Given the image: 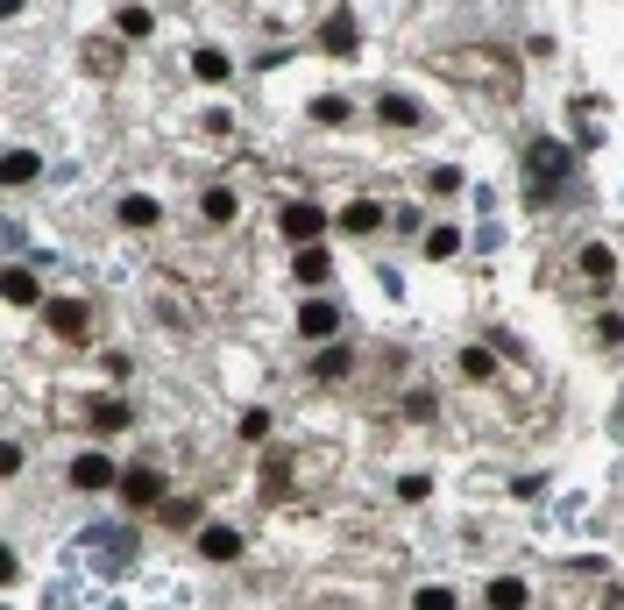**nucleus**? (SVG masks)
<instances>
[{
    "instance_id": "1",
    "label": "nucleus",
    "mask_w": 624,
    "mask_h": 610,
    "mask_svg": "<svg viewBox=\"0 0 624 610\" xmlns=\"http://www.w3.org/2000/svg\"><path fill=\"white\" fill-rule=\"evenodd\" d=\"M433 71H440V79H454V86L490 93V100H511V93H518V64H511L504 50H483V43H468V50H440V57H433Z\"/></svg>"
},
{
    "instance_id": "2",
    "label": "nucleus",
    "mask_w": 624,
    "mask_h": 610,
    "mask_svg": "<svg viewBox=\"0 0 624 610\" xmlns=\"http://www.w3.org/2000/svg\"><path fill=\"white\" fill-rule=\"evenodd\" d=\"M525 171H532V199L546 206V199L561 192V178H575V157H568L561 142H532L525 149Z\"/></svg>"
},
{
    "instance_id": "3",
    "label": "nucleus",
    "mask_w": 624,
    "mask_h": 610,
    "mask_svg": "<svg viewBox=\"0 0 624 610\" xmlns=\"http://www.w3.org/2000/svg\"><path fill=\"white\" fill-rule=\"evenodd\" d=\"M121 504L156 511V504H164V469H156V462H135V469L121 476Z\"/></svg>"
},
{
    "instance_id": "4",
    "label": "nucleus",
    "mask_w": 624,
    "mask_h": 610,
    "mask_svg": "<svg viewBox=\"0 0 624 610\" xmlns=\"http://www.w3.org/2000/svg\"><path fill=\"white\" fill-rule=\"evenodd\" d=\"M298 334H305V341H334V334H341V305H334V298H305V305H298Z\"/></svg>"
},
{
    "instance_id": "5",
    "label": "nucleus",
    "mask_w": 624,
    "mask_h": 610,
    "mask_svg": "<svg viewBox=\"0 0 624 610\" xmlns=\"http://www.w3.org/2000/svg\"><path fill=\"white\" fill-rule=\"evenodd\" d=\"M320 227H327V213L312 206V199H291V206L277 213V235H291V242H312Z\"/></svg>"
},
{
    "instance_id": "6",
    "label": "nucleus",
    "mask_w": 624,
    "mask_h": 610,
    "mask_svg": "<svg viewBox=\"0 0 624 610\" xmlns=\"http://www.w3.org/2000/svg\"><path fill=\"white\" fill-rule=\"evenodd\" d=\"M50 334L78 348V341L93 334V313H86V305H78V298H57V305H50Z\"/></svg>"
},
{
    "instance_id": "7",
    "label": "nucleus",
    "mask_w": 624,
    "mask_h": 610,
    "mask_svg": "<svg viewBox=\"0 0 624 610\" xmlns=\"http://www.w3.org/2000/svg\"><path fill=\"white\" fill-rule=\"evenodd\" d=\"M71 483L86 490V497H100V490H114V483H121V469L107 462V454H78V462H71Z\"/></svg>"
},
{
    "instance_id": "8",
    "label": "nucleus",
    "mask_w": 624,
    "mask_h": 610,
    "mask_svg": "<svg viewBox=\"0 0 624 610\" xmlns=\"http://www.w3.org/2000/svg\"><path fill=\"white\" fill-rule=\"evenodd\" d=\"M355 43H362L355 15H348V8H334V15L320 22V50H327V57H355Z\"/></svg>"
},
{
    "instance_id": "9",
    "label": "nucleus",
    "mask_w": 624,
    "mask_h": 610,
    "mask_svg": "<svg viewBox=\"0 0 624 610\" xmlns=\"http://www.w3.org/2000/svg\"><path fill=\"white\" fill-rule=\"evenodd\" d=\"M291 270H298V284H327V277H334V256H327L320 242H298Z\"/></svg>"
},
{
    "instance_id": "10",
    "label": "nucleus",
    "mask_w": 624,
    "mask_h": 610,
    "mask_svg": "<svg viewBox=\"0 0 624 610\" xmlns=\"http://www.w3.org/2000/svg\"><path fill=\"white\" fill-rule=\"evenodd\" d=\"M199 554L206 561H242V532H234V525H206L199 532Z\"/></svg>"
},
{
    "instance_id": "11",
    "label": "nucleus",
    "mask_w": 624,
    "mask_h": 610,
    "mask_svg": "<svg viewBox=\"0 0 624 610\" xmlns=\"http://www.w3.org/2000/svg\"><path fill=\"white\" fill-rule=\"evenodd\" d=\"M128 419H135V412H128L121 398H86V426H93V433H121Z\"/></svg>"
},
{
    "instance_id": "12",
    "label": "nucleus",
    "mask_w": 624,
    "mask_h": 610,
    "mask_svg": "<svg viewBox=\"0 0 624 610\" xmlns=\"http://www.w3.org/2000/svg\"><path fill=\"white\" fill-rule=\"evenodd\" d=\"M199 213H206V227H227L234 213H242V199H234L227 185H206V199H199Z\"/></svg>"
},
{
    "instance_id": "13",
    "label": "nucleus",
    "mask_w": 624,
    "mask_h": 610,
    "mask_svg": "<svg viewBox=\"0 0 624 610\" xmlns=\"http://www.w3.org/2000/svg\"><path fill=\"white\" fill-rule=\"evenodd\" d=\"M348 369H355V348H320L312 355V376H320V384H341Z\"/></svg>"
},
{
    "instance_id": "14",
    "label": "nucleus",
    "mask_w": 624,
    "mask_h": 610,
    "mask_svg": "<svg viewBox=\"0 0 624 610\" xmlns=\"http://www.w3.org/2000/svg\"><path fill=\"white\" fill-rule=\"evenodd\" d=\"M291 490V454H263V504H277Z\"/></svg>"
},
{
    "instance_id": "15",
    "label": "nucleus",
    "mask_w": 624,
    "mask_h": 610,
    "mask_svg": "<svg viewBox=\"0 0 624 610\" xmlns=\"http://www.w3.org/2000/svg\"><path fill=\"white\" fill-rule=\"evenodd\" d=\"M341 227H348V235H376V227H383V206H376V199H355V206L341 213Z\"/></svg>"
},
{
    "instance_id": "16",
    "label": "nucleus",
    "mask_w": 624,
    "mask_h": 610,
    "mask_svg": "<svg viewBox=\"0 0 624 610\" xmlns=\"http://www.w3.org/2000/svg\"><path fill=\"white\" fill-rule=\"evenodd\" d=\"M312 121H320V128H348V121H355V107H348L341 93H320V100H312Z\"/></svg>"
},
{
    "instance_id": "17",
    "label": "nucleus",
    "mask_w": 624,
    "mask_h": 610,
    "mask_svg": "<svg viewBox=\"0 0 624 610\" xmlns=\"http://www.w3.org/2000/svg\"><path fill=\"white\" fill-rule=\"evenodd\" d=\"M121 220H128V227H156V220H164V206H156L149 192H128V199H121Z\"/></svg>"
},
{
    "instance_id": "18",
    "label": "nucleus",
    "mask_w": 624,
    "mask_h": 610,
    "mask_svg": "<svg viewBox=\"0 0 624 610\" xmlns=\"http://www.w3.org/2000/svg\"><path fill=\"white\" fill-rule=\"evenodd\" d=\"M43 171V157H36V149H8V164H0V178H8V185H29Z\"/></svg>"
},
{
    "instance_id": "19",
    "label": "nucleus",
    "mask_w": 624,
    "mask_h": 610,
    "mask_svg": "<svg viewBox=\"0 0 624 610\" xmlns=\"http://www.w3.org/2000/svg\"><path fill=\"white\" fill-rule=\"evenodd\" d=\"M192 71H199L206 86H227V79H234V64H227V50H199V57H192Z\"/></svg>"
},
{
    "instance_id": "20",
    "label": "nucleus",
    "mask_w": 624,
    "mask_h": 610,
    "mask_svg": "<svg viewBox=\"0 0 624 610\" xmlns=\"http://www.w3.org/2000/svg\"><path fill=\"white\" fill-rule=\"evenodd\" d=\"M376 114H383V128H419V107H412L405 93H383V107H376Z\"/></svg>"
},
{
    "instance_id": "21",
    "label": "nucleus",
    "mask_w": 624,
    "mask_h": 610,
    "mask_svg": "<svg viewBox=\"0 0 624 610\" xmlns=\"http://www.w3.org/2000/svg\"><path fill=\"white\" fill-rule=\"evenodd\" d=\"M156 518H164L171 532H185V525H199V504H192V497H164V504H156Z\"/></svg>"
},
{
    "instance_id": "22",
    "label": "nucleus",
    "mask_w": 624,
    "mask_h": 610,
    "mask_svg": "<svg viewBox=\"0 0 624 610\" xmlns=\"http://www.w3.org/2000/svg\"><path fill=\"white\" fill-rule=\"evenodd\" d=\"M461 376H468V384H490V376H497V355H490V348H461Z\"/></svg>"
},
{
    "instance_id": "23",
    "label": "nucleus",
    "mask_w": 624,
    "mask_h": 610,
    "mask_svg": "<svg viewBox=\"0 0 624 610\" xmlns=\"http://www.w3.org/2000/svg\"><path fill=\"white\" fill-rule=\"evenodd\" d=\"M0 291H8V305H36V298H43L36 270H8V284H0Z\"/></svg>"
},
{
    "instance_id": "24",
    "label": "nucleus",
    "mask_w": 624,
    "mask_h": 610,
    "mask_svg": "<svg viewBox=\"0 0 624 610\" xmlns=\"http://www.w3.org/2000/svg\"><path fill=\"white\" fill-rule=\"evenodd\" d=\"M610 270H617V256H610L603 242H589V249H582V277H589V284H610Z\"/></svg>"
},
{
    "instance_id": "25",
    "label": "nucleus",
    "mask_w": 624,
    "mask_h": 610,
    "mask_svg": "<svg viewBox=\"0 0 624 610\" xmlns=\"http://www.w3.org/2000/svg\"><path fill=\"white\" fill-rule=\"evenodd\" d=\"M454 249H461V227H426V256L433 263H447Z\"/></svg>"
},
{
    "instance_id": "26",
    "label": "nucleus",
    "mask_w": 624,
    "mask_h": 610,
    "mask_svg": "<svg viewBox=\"0 0 624 610\" xmlns=\"http://www.w3.org/2000/svg\"><path fill=\"white\" fill-rule=\"evenodd\" d=\"M490 603H497V610H511V603H525V582H511V575H497V582H490Z\"/></svg>"
},
{
    "instance_id": "27",
    "label": "nucleus",
    "mask_w": 624,
    "mask_h": 610,
    "mask_svg": "<svg viewBox=\"0 0 624 610\" xmlns=\"http://www.w3.org/2000/svg\"><path fill=\"white\" fill-rule=\"evenodd\" d=\"M121 36H149V8H121Z\"/></svg>"
},
{
    "instance_id": "28",
    "label": "nucleus",
    "mask_w": 624,
    "mask_h": 610,
    "mask_svg": "<svg viewBox=\"0 0 624 610\" xmlns=\"http://www.w3.org/2000/svg\"><path fill=\"white\" fill-rule=\"evenodd\" d=\"M426 185H433V192H440V199H447V192H461V171H454V164H440V171H433V178H426Z\"/></svg>"
}]
</instances>
